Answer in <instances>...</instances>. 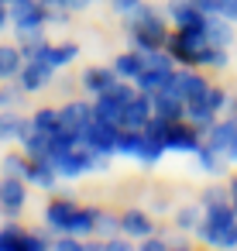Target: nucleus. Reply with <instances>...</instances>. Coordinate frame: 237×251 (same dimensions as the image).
Wrapping results in <instances>:
<instances>
[{"instance_id":"obj_40","label":"nucleus","mask_w":237,"mask_h":251,"mask_svg":"<svg viewBox=\"0 0 237 251\" xmlns=\"http://www.w3.org/2000/svg\"><path fill=\"white\" fill-rule=\"evenodd\" d=\"M7 25V11H4V4H0V28Z\"/></svg>"},{"instance_id":"obj_30","label":"nucleus","mask_w":237,"mask_h":251,"mask_svg":"<svg viewBox=\"0 0 237 251\" xmlns=\"http://www.w3.org/2000/svg\"><path fill=\"white\" fill-rule=\"evenodd\" d=\"M117 230H120V220L100 210V217H96V234H100V237H114Z\"/></svg>"},{"instance_id":"obj_15","label":"nucleus","mask_w":237,"mask_h":251,"mask_svg":"<svg viewBox=\"0 0 237 251\" xmlns=\"http://www.w3.org/2000/svg\"><path fill=\"white\" fill-rule=\"evenodd\" d=\"M35 131L31 121L18 117V114H0V141H24Z\"/></svg>"},{"instance_id":"obj_6","label":"nucleus","mask_w":237,"mask_h":251,"mask_svg":"<svg viewBox=\"0 0 237 251\" xmlns=\"http://www.w3.org/2000/svg\"><path fill=\"white\" fill-rule=\"evenodd\" d=\"M117 124H107V121H90V127L83 131V141L93 148V151H107V155H117Z\"/></svg>"},{"instance_id":"obj_9","label":"nucleus","mask_w":237,"mask_h":251,"mask_svg":"<svg viewBox=\"0 0 237 251\" xmlns=\"http://www.w3.org/2000/svg\"><path fill=\"white\" fill-rule=\"evenodd\" d=\"M168 18L175 21V28H203L206 25V14L192 0H168Z\"/></svg>"},{"instance_id":"obj_42","label":"nucleus","mask_w":237,"mask_h":251,"mask_svg":"<svg viewBox=\"0 0 237 251\" xmlns=\"http://www.w3.org/2000/svg\"><path fill=\"white\" fill-rule=\"evenodd\" d=\"M230 203H234V210H237V196H230Z\"/></svg>"},{"instance_id":"obj_24","label":"nucleus","mask_w":237,"mask_h":251,"mask_svg":"<svg viewBox=\"0 0 237 251\" xmlns=\"http://www.w3.org/2000/svg\"><path fill=\"white\" fill-rule=\"evenodd\" d=\"M21 145H24V151H28L31 158H48V145H52V134H45V131H38V127H35V131H31V134H28V138H24Z\"/></svg>"},{"instance_id":"obj_33","label":"nucleus","mask_w":237,"mask_h":251,"mask_svg":"<svg viewBox=\"0 0 237 251\" xmlns=\"http://www.w3.org/2000/svg\"><path fill=\"white\" fill-rule=\"evenodd\" d=\"M55 248H59V251H79L83 244H79V237H76V234H66V237H59V241H55Z\"/></svg>"},{"instance_id":"obj_11","label":"nucleus","mask_w":237,"mask_h":251,"mask_svg":"<svg viewBox=\"0 0 237 251\" xmlns=\"http://www.w3.org/2000/svg\"><path fill=\"white\" fill-rule=\"evenodd\" d=\"M48 79H52V66L48 62H42V59H28L24 66H21V86L24 90H42V86H48Z\"/></svg>"},{"instance_id":"obj_17","label":"nucleus","mask_w":237,"mask_h":251,"mask_svg":"<svg viewBox=\"0 0 237 251\" xmlns=\"http://www.w3.org/2000/svg\"><path fill=\"white\" fill-rule=\"evenodd\" d=\"M120 230L127 234V237H148L151 230H155V224H151V217L144 213V210H127L124 217H120Z\"/></svg>"},{"instance_id":"obj_3","label":"nucleus","mask_w":237,"mask_h":251,"mask_svg":"<svg viewBox=\"0 0 237 251\" xmlns=\"http://www.w3.org/2000/svg\"><path fill=\"white\" fill-rule=\"evenodd\" d=\"M199 145H203V131L196 127V124H189V121H172V127H168V138H165V148L168 151H199Z\"/></svg>"},{"instance_id":"obj_34","label":"nucleus","mask_w":237,"mask_h":251,"mask_svg":"<svg viewBox=\"0 0 237 251\" xmlns=\"http://www.w3.org/2000/svg\"><path fill=\"white\" fill-rule=\"evenodd\" d=\"M18 100H21L18 86H7V90H0V107H14Z\"/></svg>"},{"instance_id":"obj_36","label":"nucleus","mask_w":237,"mask_h":251,"mask_svg":"<svg viewBox=\"0 0 237 251\" xmlns=\"http://www.w3.org/2000/svg\"><path fill=\"white\" fill-rule=\"evenodd\" d=\"M141 248H144V251H165V248H168V241H162V237H151V234H148Z\"/></svg>"},{"instance_id":"obj_5","label":"nucleus","mask_w":237,"mask_h":251,"mask_svg":"<svg viewBox=\"0 0 237 251\" xmlns=\"http://www.w3.org/2000/svg\"><path fill=\"white\" fill-rule=\"evenodd\" d=\"M11 21L18 31H31V28H42L48 21V7L38 4V0H14L11 7Z\"/></svg>"},{"instance_id":"obj_35","label":"nucleus","mask_w":237,"mask_h":251,"mask_svg":"<svg viewBox=\"0 0 237 251\" xmlns=\"http://www.w3.org/2000/svg\"><path fill=\"white\" fill-rule=\"evenodd\" d=\"M192 4L203 11V14H220V7H223V0H192Z\"/></svg>"},{"instance_id":"obj_20","label":"nucleus","mask_w":237,"mask_h":251,"mask_svg":"<svg viewBox=\"0 0 237 251\" xmlns=\"http://www.w3.org/2000/svg\"><path fill=\"white\" fill-rule=\"evenodd\" d=\"M72 213H76V203H72V200H52V203H48V210H45V220H48V227H55V230H62V234H66V227H69Z\"/></svg>"},{"instance_id":"obj_14","label":"nucleus","mask_w":237,"mask_h":251,"mask_svg":"<svg viewBox=\"0 0 237 251\" xmlns=\"http://www.w3.org/2000/svg\"><path fill=\"white\" fill-rule=\"evenodd\" d=\"M120 76H117V69L110 66H90L86 73H83V90H90V93H103V90H110L114 83H117Z\"/></svg>"},{"instance_id":"obj_44","label":"nucleus","mask_w":237,"mask_h":251,"mask_svg":"<svg viewBox=\"0 0 237 251\" xmlns=\"http://www.w3.org/2000/svg\"><path fill=\"white\" fill-rule=\"evenodd\" d=\"M11 4H14V0H11Z\"/></svg>"},{"instance_id":"obj_38","label":"nucleus","mask_w":237,"mask_h":251,"mask_svg":"<svg viewBox=\"0 0 237 251\" xmlns=\"http://www.w3.org/2000/svg\"><path fill=\"white\" fill-rule=\"evenodd\" d=\"M107 251H127V241H120L114 234V237H107Z\"/></svg>"},{"instance_id":"obj_32","label":"nucleus","mask_w":237,"mask_h":251,"mask_svg":"<svg viewBox=\"0 0 237 251\" xmlns=\"http://www.w3.org/2000/svg\"><path fill=\"white\" fill-rule=\"evenodd\" d=\"M223 200H227V189H220V186L203 193V206H213V203H223Z\"/></svg>"},{"instance_id":"obj_26","label":"nucleus","mask_w":237,"mask_h":251,"mask_svg":"<svg viewBox=\"0 0 237 251\" xmlns=\"http://www.w3.org/2000/svg\"><path fill=\"white\" fill-rule=\"evenodd\" d=\"M24 230L21 227H14V224H7L4 230H0V251H18V248H24Z\"/></svg>"},{"instance_id":"obj_16","label":"nucleus","mask_w":237,"mask_h":251,"mask_svg":"<svg viewBox=\"0 0 237 251\" xmlns=\"http://www.w3.org/2000/svg\"><path fill=\"white\" fill-rule=\"evenodd\" d=\"M203 31H206V38H210V45H220V49H227V45L234 42V31H230V21H227L223 14H206V25H203Z\"/></svg>"},{"instance_id":"obj_4","label":"nucleus","mask_w":237,"mask_h":251,"mask_svg":"<svg viewBox=\"0 0 237 251\" xmlns=\"http://www.w3.org/2000/svg\"><path fill=\"white\" fill-rule=\"evenodd\" d=\"M151 114H155V103H151V97L138 90V93H134V97L124 103V110H120V127L144 131V124L151 121Z\"/></svg>"},{"instance_id":"obj_1","label":"nucleus","mask_w":237,"mask_h":251,"mask_svg":"<svg viewBox=\"0 0 237 251\" xmlns=\"http://www.w3.org/2000/svg\"><path fill=\"white\" fill-rule=\"evenodd\" d=\"M127 35H131L134 49H141V52L165 49V42H168L165 18H162L155 7H148V4H141L134 14H127Z\"/></svg>"},{"instance_id":"obj_19","label":"nucleus","mask_w":237,"mask_h":251,"mask_svg":"<svg viewBox=\"0 0 237 251\" xmlns=\"http://www.w3.org/2000/svg\"><path fill=\"white\" fill-rule=\"evenodd\" d=\"M172 73H175V69H148V66H144V73H141V76L134 79V86H138L141 93H148V97H155V93H158L162 86H168V79H172Z\"/></svg>"},{"instance_id":"obj_18","label":"nucleus","mask_w":237,"mask_h":251,"mask_svg":"<svg viewBox=\"0 0 237 251\" xmlns=\"http://www.w3.org/2000/svg\"><path fill=\"white\" fill-rule=\"evenodd\" d=\"M114 69H117V76L120 79H138L141 73H144V52L141 49H134V52H124V55H117L114 59Z\"/></svg>"},{"instance_id":"obj_41","label":"nucleus","mask_w":237,"mask_h":251,"mask_svg":"<svg viewBox=\"0 0 237 251\" xmlns=\"http://www.w3.org/2000/svg\"><path fill=\"white\" fill-rule=\"evenodd\" d=\"M230 196H237V176L230 179Z\"/></svg>"},{"instance_id":"obj_2","label":"nucleus","mask_w":237,"mask_h":251,"mask_svg":"<svg viewBox=\"0 0 237 251\" xmlns=\"http://www.w3.org/2000/svg\"><path fill=\"white\" fill-rule=\"evenodd\" d=\"M206 45H210V38H206L203 28H175L168 35V42H165L168 55L179 66H199V55H203Z\"/></svg>"},{"instance_id":"obj_12","label":"nucleus","mask_w":237,"mask_h":251,"mask_svg":"<svg viewBox=\"0 0 237 251\" xmlns=\"http://www.w3.org/2000/svg\"><path fill=\"white\" fill-rule=\"evenodd\" d=\"M0 206H4L7 213H18L24 206V182H21V176H4V182H0Z\"/></svg>"},{"instance_id":"obj_28","label":"nucleus","mask_w":237,"mask_h":251,"mask_svg":"<svg viewBox=\"0 0 237 251\" xmlns=\"http://www.w3.org/2000/svg\"><path fill=\"white\" fill-rule=\"evenodd\" d=\"M199 220H203L199 206H182V210L175 213V227H179V230H196Z\"/></svg>"},{"instance_id":"obj_27","label":"nucleus","mask_w":237,"mask_h":251,"mask_svg":"<svg viewBox=\"0 0 237 251\" xmlns=\"http://www.w3.org/2000/svg\"><path fill=\"white\" fill-rule=\"evenodd\" d=\"M31 124L38 127V131H45V134H52V131H59L62 127V117H59V110H38L35 117H31Z\"/></svg>"},{"instance_id":"obj_37","label":"nucleus","mask_w":237,"mask_h":251,"mask_svg":"<svg viewBox=\"0 0 237 251\" xmlns=\"http://www.w3.org/2000/svg\"><path fill=\"white\" fill-rule=\"evenodd\" d=\"M220 14H223L227 21H237V0H223V7H220Z\"/></svg>"},{"instance_id":"obj_21","label":"nucleus","mask_w":237,"mask_h":251,"mask_svg":"<svg viewBox=\"0 0 237 251\" xmlns=\"http://www.w3.org/2000/svg\"><path fill=\"white\" fill-rule=\"evenodd\" d=\"M141 148H144V131H134V127H120L117 131V155L138 158Z\"/></svg>"},{"instance_id":"obj_10","label":"nucleus","mask_w":237,"mask_h":251,"mask_svg":"<svg viewBox=\"0 0 237 251\" xmlns=\"http://www.w3.org/2000/svg\"><path fill=\"white\" fill-rule=\"evenodd\" d=\"M59 117H62V127H66V131L83 134V131L90 127V121H93V107L83 103V100H72V103H66V107L59 110Z\"/></svg>"},{"instance_id":"obj_29","label":"nucleus","mask_w":237,"mask_h":251,"mask_svg":"<svg viewBox=\"0 0 237 251\" xmlns=\"http://www.w3.org/2000/svg\"><path fill=\"white\" fill-rule=\"evenodd\" d=\"M28 165H31V162H24L21 155H7V158H4V176H21V179H28Z\"/></svg>"},{"instance_id":"obj_43","label":"nucleus","mask_w":237,"mask_h":251,"mask_svg":"<svg viewBox=\"0 0 237 251\" xmlns=\"http://www.w3.org/2000/svg\"><path fill=\"white\" fill-rule=\"evenodd\" d=\"M0 4H7V0H0Z\"/></svg>"},{"instance_id":"obj_13","label":"nucleus","mask_w":237,"mask_h":251,"mask_svg":"<svg viewBox=\"0 0 237 251\" xmlns=\"http://www.w3.org/2000/svg\"><path fill=\"white\" fill-rule=\"evenodd\" d=\"M76 55H79V45H72V42H66V45H48V42H45V45L38 49V55H35V59L48 62L52 69H59V66H69Z\"/></svg>"},{"instance_id":"obj_7","label":"nucleus","mask_w":237,"mask_h":251,"mask_svg":"<svg viewBox=\"0 0 237 251\" xmlns=\"http://www.w3.org/2000/svg\"><path fill=\"white\" fill-rule=\"evenodd\" d=\"M206 86H210V83H206V79H203L199 73H192L189 66H186V69H175V73H172V90H175V93H179V97H182L186 103L199 100V97L206 93Z\"/></svg>"},{"instance_id":"obj_31","label":"nucleus","mask_w":237,"mask_h":251,"mask_svg":"<svg viewBox=\"0 0 237 251\" xmlns=\"http://www.w3.org/2000/svg\"><path fill=\"white\" fill-rule=\"evenodd\" d=\"M110 4H114V11H117V14H124V18H127V14H134V11L141 7V0H110Z\"/></svg>"},{"instance_id":"obj_22","label":"nucleus","mask_w":237,"mask_h":251,"mask_svg":"<svg viewBox=\"0 0 237 251\" xmlns=\"http://www.w3.org/2000/svg\"><path fill=\"white\" fill-rule=\"evenodd\" d=\"M96 217H100V210H83V206H76V213H72V220H69V227H66V234H76V237H86V234H93L96 230Z\"/></svg>"},{"instance_id":"obj_8","label":"nucleus","mask_w":237,"mask_h":251,"mask_svg":"<svg viewBox=\"0 0 237 251\" xmlns=\"http://www.w3.org/2000/svg\"><path fill=\"white\" fill-rule=\"evenodd\" d=\"M237 138V117H227V121H213V127L203 134V145H210L213 151L227 155V148L234 145Z\"/></svg>"},{"instance_id":"obj_23","label":"nucleus","mask_w":237,"mask_h":251,"mask_svg":"<svg viewBox=\"0 0 237 251\" xmlns=\"http://www.w3.org/2000/svg\"><path fill=\"white\" fill-rule=\"evenodd\" d=\"M196 162H199V169H203V172H210V176H220V172H223V162H227V155L213 151L210 145H199V151H196Z\"/></svg>"},{"instance_id":"obj_39","label":"nucleus","mask_w":237,"mask_h":251,"mask_svg":"<svg viewBox=\"0 0 237 251\" xmlns=\"http://www.w3.org/2000/svg\"><path fill=\"white\" fill-rule=\"evenodd\" d=\"M227 162H237V138H234V145L227 148Z\"/></svg>"},{"instance_id":"obj_25","label":"nucleus","mask_w":237,"mask_h":251,"mask_svg":"<svg viewBox=\"0 0 237 251\" xmlns=\"http://www.w3.org/2000/svg\"><path fill=\"white\" fill-rule=\"evenodd\" d=\"M21 59H24V55H21L18 49L0 45V76H7V79H11V76H18V73H21V66H24Z\"/></svg>"}]
</instances>
